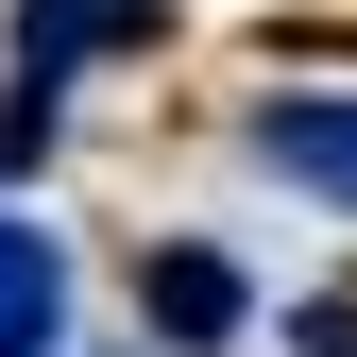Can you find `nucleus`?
<instances>
[{
  "label": "nucleus",
  "instance_id": "f257e3e1",
  "mask_svg": "<svg viewBox=\"0 0 357 357\" xmlns=\"http://www.w3.org/2000/svg\"><path fill=\"white\" fill-rule=\"evenodd\" d=\"M102 52H153V0H17V68H0V188H34L68 137V85Z\"/></svg>",
  "mask_w": 357,
  "mask_h": 357
},
{
  "label": "nucleus",
  "instance_id": "f03ea898",
  "mask_svg": "<svg viewBox=\"0 0 357 357\" xmlns=\"http://www.w3.org/2000/svg\"><path fill=\"white\" fill-rule=\"evenodd\" d=\"M238 153L306 188L324 221H357V85H273V102H238Z\"/></svg>",
  "mask_w": 357,
  "mask_h": 357
},
{
  "label": "nucleus",
  "instance_id": "7ed1b4c3",
  "mask_svg": "<svg viewBox=\"0 0 357 357\" xmlns=\"http://www.w3.org/2000/svg\"><path fill=\"white\" fill-rule=\"evenodd\" d=\"M137 324H153L170 357H238V340H255V273H238L221 238H153V255H137Z\"/></svg>",
  "mask_w": 357,
  "mask_h": 357
},
{
  "label": "nucleus",
  "instance_id": "20e7f679",
  "mask_svg": "<svg viewBox=\"0 0 357 357\" xmlns=\"http://www.w3.org/2000/svg\"><path fill=\"white\" fill-rule=\"evenodd\" d=\"M0 357H68V238L0 204Z\"/></svg>",
  "mask_w": 357,
  "mask_h": 357
},
{
  "label": "nucleus",
  "instance_id": "39448f33",
  "mask_svg": "<svg viewBox=\"0 0 357 357\" xmlns=\"http://www.w3.org/2000/svg\"><path fill=\"white\" fill-rule=\"evenodd\" d=\"M289 340L306 357H357V306H289Z\"/></svg>",
  "mask_w": 357,
  "mask_h": 357
}]
</instances>
